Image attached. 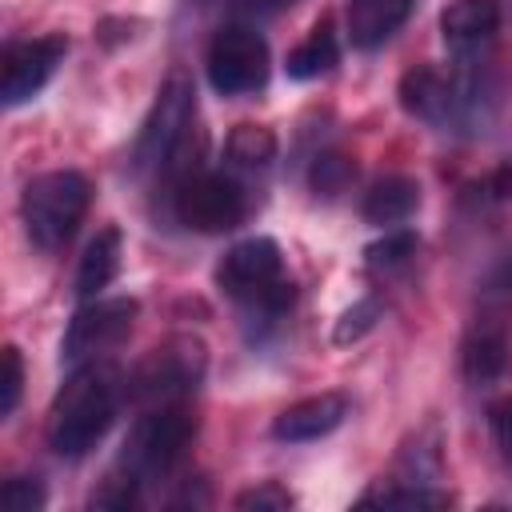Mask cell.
<instances>
[{
  "mask_svg": "<svg viewBox=\"0 0 512 512\" xmlns=\"http://www.w3.org/2000/svg\"><path fill=\"white\" fill-rule=\"evenodd\" d=\"M68 56V36L64 32H48V36H32V40H16L4 48L0 60V100L8 108L28 104L64 64Z\"/></svg>",
  "mask_w": 512,
  "mask_h": 512,
  "instance_id": "obj_10",
  "label": "cell"
},
{
  "mask_svg": "<svg viewBox=\"0 0 512 512\" xmlns=\"http://www.w3.org/2000/svg\"><path fill=\"white\" fill-rule=\"evenodd\" d=\"M400 108L424 124H448L456 120V84L448 76H440L428 64H416L400 76Z\"/></svg>",
  "mask_w": 512,
  "mask_h": 512,
  "instance_id": "obj_12",
  "label": "cell"
},
{
  "mask_svg": "<svg viewBox=\"0 0 512 512\" xmlns=\"http://www.w3.org/2000/svg\"><path fill=\"white\" fill-rule=\"evenodd\" d=\"M412 8L416 0H348V40L372 52L404 28Z\"/></svg>",
  "mask_w": 512,
  "mask_h": 512,
  "instance_id": "obj_14",
  "label": "cell"
},
{
  "mask_svg": "<svg viewBox=\"0 0 512 512\" xmlns=\"http://www.w3.org/2000/svg\"><path fill=\"white\" fill-rule=\"evenodd\" d=\"M500 28V4L496 0H452L440 12V36L456 56H468L484 48Z\"/></svg>",
  "mask_w": 512,
  "mask_h": 512,
  "instance_id": "obj_13",
  "label": "cell"
},
{
  "mask_svg": "<svg viewBox=\"0 0 512 512\" xmlns=\"http://www.w3.org/2000/svg\"><path fill=\"white\" fill-rule=\"evenodd\" d=\"M208 84L220 96H248L268 84V44L248 24H228L208 44Z\"/></svg>",
  "mask_w": 512,
  "mask_h": 512,
  "instance_id": "obj_9",
  "label": "cell"
},
{
  "mask_svg": "<svg viewBox=\"0 0 512 512\" xmlns=\"http://www.w3.org/2000/svg\"><path fill=\"white\" fill-rule=\"evenodd\" d=\"M224 156L232 168L244 172H264L276 160V132L264 124H236L224 140Z\"/></svg>",
  "mask_w": 512,
  "mask_h": 512,
  "instance_id": "obj_19",
  "label": "cell"
},
{
  "mask_svg": "<svg viewBox=\"0 0 512 512\" xmlns=\"http://www.w3.org/2000/svg\"><path fill=\"white\" fill-rule=\"evenodd\" d=\"M120 392H124V384H120L116 368H108L100 360L76 364L72 376L64 380V388L56 392L52 412H48L52 452L64 460L88 456L104 440V432L112 428L116 408H120Z\"/></svg>",
  "mask_w": 512,
  "mask_h": 512,
  "instance_id": "obj_1",
  "label": "cell"
},
{
  "mask_svg": "<svg viewBox=\"0 0 512 512\" xmlns=\"http://www.w3.org/2000/svg\"><path fill=\"white\" fill-rule=\"evenodd\" d=\"M376 320H380V300H376V296L356 300V304L336 320V328H332V344H356L360 336H368V332L376 328Z\"/></svg>",
  "mask_w": 512,
  "mask_h": 512,
  "instance_id": "obj_21",
  "label": "cell"
},
{
  "mask_svg": "<svg viewBox=\"0 0 512 512\" xmlns=\"http://www.w3.org/2000/svg\"><path fill=\"white\" fill-rule=\"evenodd\" d=\"M348 416V396L340 392H320V396H304L296 404H288L276 420H272V440L280 444H308L320 440L328 432H336Z\"/></svg>",
  "mask_w": 512,
  "mask_h": 512,
  "instance_id": "obj_11",
  "label": "cell"
},
{
  "mask_svg": "<svg viewBox=\"0 0 512 512\" xmlns=\"http://www.w3.org/2000/svg\"><path fill=\"white\" fill-rule=\"evenodd\" d=\"M172 212L184 228L216 236V232H232L248 216V196L240 180L228 172H192L176 184Z\"/></svg>",
  "mask_w": 512,
  "mask_h": 512,
  "instance_id": "obj_7",
  "label": "cell"
},
{
  "mask_svg": "<svg viewBox=\"0 0 512 512\" xmlns=\"http://www.w3.org/2000/svg\"><path fill=\"white\" fill-rule=\"evenodd\" d=\"M120 256H124V240H120V228H100L84 256H80V268H76V296L80 300H96L120 272Z\"/></svg>",
  "mask_w": 512,
  "mask_h": 512,
  "instance_id": "obj_16",
  "label": "cell"
},
{
  "mask_svg": "<svg viewBox=\"0 0 512 512\" xmlns=\"http://www.w3.org/2000/svg\"><path fill=\"white\" fill-rule=\"evenodd\" d=\"M508 360H512V344H508V332L496 328V324L472 328L468 340H464V348H460V372L472 384L500 380L508 372Z\"/></svg>",
  "mask_w": 512,
  "mask_h": 512,
  "instance_id": "obj_15",
  "label": "cell"
},
{
  "mask_svg": "<svg viewBox=\"0 0 512 512\" xmlns=\"http://www.w3.org/2000/svg\"><path fill=\"white\" fill-rule=\"evenodd\" d=\"M92 204V184L76 168H52L24 184L20 192V220L28 240L40 252H60L76 228L84 224Z\"/></svg>",
  "mask_w": 512,
  "mask_h": 512,
  "instance_id": "obj_2",
  "label": "cell"
},
{
  "mask_svg": "<svg viewBox=\"0 0 512 512\" xmlns=\"http://www.w3.org/2000/svg\"><path fill=\"white\" fill-rule=\"evenodd\" d=\"M416 208H420V184L412 176H384L364 192L360 216L376 228H392V224H404Z\"/></svg>",
  "mask_w": 512,
  "mask_h": 512,
  "instance_id": "obj_17",
  "label": "cell"
},
{
  "mask_svg": "<svg viewBox=\"0 0 512 512\" xmlns=\"http://www.w3.org/2000/svg\"><path fill=\"white\" fill-rule=\"evenodd\" d=\"M204 368H208L204 344L196 336H172L136 364L128 392L148 404H180L188 392H196V384L204 380Z\"/></svg>",
  "mask_w": 512,
  "mask_h": 512,
  "instance_id": "obj_6",
  "label": "cell"
},
{
  "mask_svg": "<svg viewBox=\"0 0 512 512\" xmlns=\"http://www.w3.org/2000/svg\"><path fill=\"white\" fill-rule=\"evenodd\" d=\"M488 432H492L504 464L512 468V396H500L488 404Z\"/></svg>",
  "mask_w": 512,
  "mask_h": 512,
  "instance_id": "obj_26",
  "label": "cell"
},
{
  "mask_svg": "<svg viewBox=\"0 0 512 512\" xmlns=\"http://www.w3.org/2000/svg\"><path fill=\"white\" fill-rule=\"evenodd\" d=\"M336 60H340V40H336L332 20L324 16V20H316V24H312V32H308L292 52H288L284 72H288L292 80H316V76L332 72V68H336Z\"/></svg>",
  "mask_w": 512,
  "mask_h": 512,
  "instance_id": "obj_18",
  "label": "cell"
},
{
  "mask_svg": "<svg viewBox=\"0 0 512 512\" xmlns=\"http://www.w3.org/2000/svg\"><path fill=\"white\" fill-rule=\"evenodd\" d=\"M48 504V492L36 476H8L4 480V508L8 512H40Z\"/></svg>",
  "mask_w": 512,
  "mask_h": 512,
  "instance_id": "obj_25",
  "label": "cell"
},
{
  "mask_svg": "<svg viewBox=\"0 0 512 512\" xmlns=\"http://www.w3.org/2000/svg\"><path fill=\"white\" fill-rule=\"evenodd\" d=\"M192 436H196V420L180 404H156L152 412H144L132 424L124 452L116 460V472L136 480L140 488L148 480H164L184 460Z\"/></svg>",
  "mask_w": 512,
  "mask_h": 512,
  "instance_id": "obj_5",
  "label": "cell"
},
{
  "mask_svg": "<svg viewBox=\"0 0 512 512\" xmlns=\"http://www.w3.org/2000/svg\"><path fill=\"white\" fill-rule=\"evenodd\" d=\"M416 248H420V236L408 232V228H396V232H384V240H376V244L364 248V264L388 272V268L408 264V260L416 256Z\"/></svg>",
  "mask_w": 512,
  "mask_h": 512,
  "instance_id": "obj_20",
  "label": "cell"
},
{
  "mask_svg": "<svg viewBox=\"0 0 512 512\" xmlns=\"http://www.w3.org/2000/svg\"><path fill=\"white\" fill-rule=\"evenodd\" d=\"M484 292H488V296H512V260H504V264L488 276Z\"/></svg>",
  "mask_w": 512,
  "mask_h": 512,
  "instance_id": "obj_27",
  "label": "cell"
},
{
  "mask_svg": "<svg viewBox=\"0 0 512 512\" xmlns=\"http://www.w3.org/2000/svg\"><path fill=\"white\" fill-rule=\"evenodd\" d=\"M232 508H240V512H284V508H292V492L280 480H260V484L244 488L232 500Z\"/></svg>",
  "mask_w": 512,
  "mask_h": 512,
  "instance_id": "obj_23",
  "label": "cell"
},
{
  "mask_svg": "<svg viewBox=\"0 0 512 512\" xmlns=\"http://www.w3.org/2000/svg\"><path fill=\"white\" fill-rule=\"evenodd\" d=\"M136 312L140 304L132 296H96V300H84L60 340V360L68 368L76 364H88V360H100L108 356L112 348H120L136 324Z\"/></svg>",
  "mask_w": 512,
  "mask_h": 512,
  "instance_id": "obj_8",
  "label": "cell"
},
{
  "mask_svg": "<svg viewBox=\"0 0 512 512\" xmlns=\"http://www.w3.org/2000/svg\"><path fill=\"white\" fill-rule=\"evenodd\" d=\"M348 180H352V160L348 156L320 152L312 160V188H316V196H336V192H344Z\"/></svg>",
  "mask_w": 512,
  "mask_h": 512,
  "instance_id": "obj_22",
  "label": "cell"
},
{
  "mask_svg": "<svg viewBox=\"0 0 512 512\" xmlns=\"http://www.w3.org/2000/svg\"><path fill=\"white\" fill-rule=\"evenodd\" d=\"M4 376H0V416L8 420L20 404V392H24V356L16 344H4Z\"/></svg>",
  "mask_w": 512,
  "mask_h": 512,
  "instance_id": "obj_24",
  "label": "cell"
},
{
  "mask_svg": "<svg viewBox=\"0 0 512 512\" xmlns=\"http://www.w3.org/2000/svg\"><path fill=\"white\" fill-rule=\"evenodd\" d=\"M192 124H196V88L184 72H172L160 92H156V104L136 136V168L140 172H152V176H168L176 172L184 148H188V136H192Z\"/></svg>",
  "mask_w": 512,
  "mask_h": 512,
  "instance_id": "obj_4",
  "label": "cell"
},
{
  "mask_svg": "<svg viewBox=\"0 0 512 512\" xmlns=\"http://www.w3.org/2000/svg\"><path fill=\"white\" fill-rule=\"evenodd\" d=\"M216 284L236 304L260 316H284L292 308V280L284 276V256L272 236H248L224 252L216 264Z\"/></svg>",
  "mask_w": 512,
  "mask_h": 512,
  "instance_id": "obj_3",
  "label": "cell"
}]
</instances>
